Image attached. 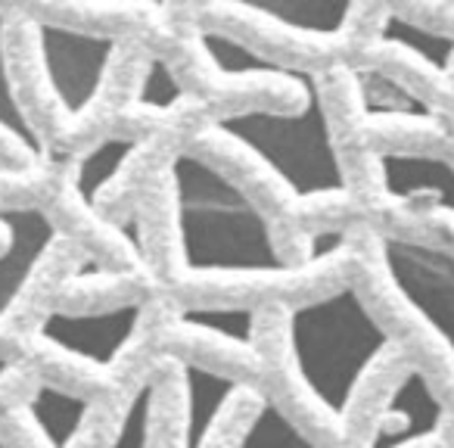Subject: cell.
<instances>
[{"instance_id":"obj_1","label":"cell","mask_w":454,"mask_h":448,"mask_svg":"<svg viewBox=\"0 0 454 448\" xmlns=\"http://www.w3.org/2000/svg\"><path fill=\"white\" fill-rule=\"evenodd\" d=\"M200 51L221 78H278L290 82L302 97V106L280 113L268 106H243L221 113L212 131L253 156L296 202H333L348 196V175L330 125L321 78L309 66L284 63L253 44L202 28Z\"/></svg>"},{"instance_id":"obj_2","label":"cell","mask_w":454,"mask_h":448,"mask_svg":"<svg viewBox=\"0 0 454 448\" xmlns=\"http://www.w3.org/2000/svg\"><path fill=\"white\" fill-rule=\"evenodd\" d=\"M168 196L181 268L200 280H284L302 271L280 249L259 202L212 159L177 150Z\"/></svg>"},{"instance_id":"obj_3","label":"cell","mask_w":454,"mask_h":448,"mask_svg":"<svg viewBox=\"0 0 454 448\" xmlns=\"http://www.w3.org/2000/svg\"><path fill=\"white\" fill-rule=\"evenodd\" d=\"M395 340L355 284L293 303L284 315V352L302 396L333 427H346L367 377Z\"/></svg>"},{"instance_id":"obj_4","label":"cell","mask_w":454,"mask_h":448,"mask_svg":"<svg viewBox=\"0 0 454 448\" xmlns=\"http://www.w3.org/2000/svg\"><path fill=\"white\" fill-rule=\"evenodd\" d=\"M32 41L41 78L59 113L72 122L84 119L100 103L119 38L53 20H32Z\"/></svg>"},{"instance_id":"obj_5","label":"cell","mask_w":454,"mask_h":448,"mask_svg":"<svg viewBox=\"0 0 454 448\" xmlns=\"http://www.w3.org/2000/svg\"><path fill=\"white\" fill-rule=\"evenodd\" d=\"M377 255L395 296L454 355V253L417 237L377 234Z\"/></svg>"},{"instance_id":"obj_6","label":"cell","mask_w":454,"mask_h":448,"mask_svg":"<svg viewBox=\"0 0 454 448\" xmlns=\"http://www.w3.org/2000/svg\"><path fill=\"white\" fill-rule=\"evenodd\" d=\"M144 315L140 299L103 309H47L35 324V342L90 371H113L137 342Z\"/></svg>"},{"instance_id":"obj_7","label":"cell","mask_w":454,"mask_h":448,"mask_svg":"<svg viewBox=\"0 0 454 448\" xmlns=\"http://www.w3.org/2000/svg\"><path fill=\"white\" fill-rule=\"evenodd\" d=\"M159 361L168 371H175L177 392H181L177 448H215L221 423L234 414L240 398L249 396L247 380L218 371V367L184 352H162Z\"/></svg>"},{"instance_id":"obj_8","label":"cell","mask_w":454,"mask_h":448,"mask_svg":"<svg viewBox=\"0 0 454 448\" xmlns=\"http://www.w3.org/2000/svg\"><path fill=\"white\" fill-rule=\"evenodd\" d=\"M448 423V408L433 389L427 371L408 365L377 405L361 448H423Z\"/></svg>"},{"instance_id":"obj_9","label":"cell","mask_w":454,"mask_h":448,"mask_svg":"<svg viewBox=\"0 0 454 448\" xmlns=\"http://www.w3.org/2000/svg\"><path fill=\"white\" fill-rule=\"evenodd\" d=\"M59 224L41 206L0 208V321H7L59 247Z\"/></svg>"},{"instance_id":"obj_10","label":"cell","mask_w":454,"mask_h":448,"mask_svg":"<svg viewBox=\"0 0 454 448\" xmlns=\"http://www.w3.org/2000/svg\"><path fill=\"white\" fill-rule=\"evenodd\" d=\"M380 193L408 212L448 215L454 218V162L423 150H377L373 153Z\"/></svg>"},{"instance_id":"obj_11","label":"cell","mask_w":454,"mask_h":448,"mask_svg":"<svg viewBox=\"0 0 454 448\" xmlns=\"http://www.w3.org/2000/svg\"><path fill=\"white\" fill-rule=\"evenodd\" d=\"M348 88L358 115L377 128H439L442 115L408 82L383 66H348Z\"/></svg>"},{"instance_id":"obj_12","label":"cell","mask_w":454,"mask_h":448,"mask_svg":"<svg viewBox=\"0 0 454 448\" xmlns=\"http://www.w3.org/2000/svg\"><path fill=\"white\" fill-rule=\"evenodd\" d=\"M218 4L305 41H340L346 38L355 20V0H218Z\"/></svg>"},{"instance_id":"obj_13","label":"cell","mask_w":454,"mask_h":448,"mask_svg":"<svg viewBox=\"0 0 454 448\" xmlns=\"http://www.w3.org/2000/svg\"><path fill=\"white\" fill-rule=\"evenodd\" d=\"M20 414L41 448H78L94 417V402L51 380H38L22 398Z\"/></svg>"},{"instance_id":"obj_14","label":"cell","mask_w":454,"mask_h":448,"mask_svg":"<svg viewBox=\"0 0 454 448\" xmlns=\"http://www.w3.org/2000/svg\"><path fill=\"white\" fill-rule=\"evenodd\" d=\"M259 324L262 311L255 305H181L171 315L175 330L247 358H259Z\"/></svg>"},{"instance_id":"obj_15","label":"cell","mask_w":454,"mask_h":448,"mask_svg":"<svg viewBox=\"0 0 454 448\" xmlns=\"http://www.w3.org/2000/svg\"><path fill=\"white\" fill-rule=\"evenodd\" d=\"M377 41L383 47L408 53L411 59H417L423 69L439 78H448L454 72V32L423 26L395 10H386L377 22Z\"/></svg>"},{"instance_id":"obj_16","label":"cell","mask_w":454,"mask_h":448,"mask_svg":"<svg viewBox=\"0 0 454 448\" xmlns=\"http://www.w3.org/2000/svg\"><path fill=\"white\" fill-rule=\"evenodd\" d=\"M231 448H321V442L302 423H296V417L278 398L259 396Z\"/></svg>"},{"instance_id":"obj_17","label":"cell","mask_w":454,"mask_h":448,"mask_svg":"<svg viewBox=\"0 0 454 448\" xmlns=\"http://www.w3.org/2000/svg\"><path fill=\"white\" fill-rule=\"evenodd\" d=\"M0 134L13 146H20L26 156L44 159L47 156V140L32 122L28 109L22 106V97L16 90L13 72H10L7 59V16L0 13Z\"/></svg>"},{"instance_id":"obj_18","label":"cell","mask_w":454,"mask_h":448,"mask_svg":"<svg viewBox=\"0 0 454 448\" xmlns=\"http://www.w3.org/2000/svg\"><path fill=\"white\" fill-rule=\"evenodd\" d=\"M137 138H106L97 146H90L82 156L75 171V193L84 206H94L100 200V193L125 171V165L137 156L140 150Z\"/></svg>"},{"instance_id":"obj_19","label":"cell","mask_w":454,"mask_h":448,"mask_svg":"<svg viewBox=\"0 0 454 448\" xmlns=\"http://www.w3.org/2000/svg\"><path fill=\"white\" fill-rule=\"evenodd\" d=\"M159 408V373H146L137 380L131 396L125 398L103 448H153V429H156Z\"/></svg>"},{"instance_id":"obj_20","label":"cell","mask_w":454,"mask_h":448,"mask_svg":"<svg viewBox=\"0 0 454 448\" xmlns=\"http://www.w3.org/2000/svg\"><path fill=\"white\" fill-rule=\"evenodd\" d=\"M187 100V88L181 84V78L175 75L168 63L162 57H150L140 72L137 90H134V103L146 113H171Z\"/></svg>"},{"instance_id":"obj_21","label":"cell","mask_w":454,"mask_h":448,"mask_svg":"<svg viewBox=\"0 0 454 448\" xmlns=\"http://www.w3.org/2000/svg\"><path fill=\"white\" fill-rule=\"evenodd\" d=\"M88 4H100V7H131V10H165L168 0H88Z\"/></svg>"},{"instance_id":"obj_22","label":"cell","mask_w":454,"mask_h":448,"mask_svg":"<svg viewBox=\"0 0 454 448\" xmlns=\"http://www.w3.org/2000/svg\"><path fill=\"white\" fill-rule=\"evenodd\" d=\"M16 371H20V361L13 358V355H4L0 352V389L10 383V380L16 377Z\"/></svg>"},{"instance_id":"obj_23","label":"cell","mask_w":454,"mask_h":448,"mask_svg":"<svg viewBox=\"0 0 454 448\" xmlns=\"http://www.w3.org/2000/svg\"><path fill=\"white\" fill-rule=\"evenodd\" d=\"M0 448H10V445H7V439H0Z\"/></svg>"}]
</instances>
